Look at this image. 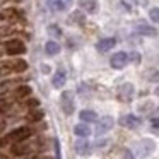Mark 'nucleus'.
Wrapping results in <instances>:
<instances>
[{
    "label": "nucleus",
    "instance_id": "nucleus-2",
    "mask_svg": "<svg viewBox=\"0 0 159 159\" xmlns=\"http://www.w3.org/2000/svg\"><path fill=\"white\" fill-rule=\"evenodd\" d=\"M60 103H62V110L65 115H72L74 113V108H75V104H74V94L72 93H63L62 94V99H60Z\"/></svg>",
    "mask_w": 159,
    "mask_h": 159
},
{
    "label": "nucleus",
    "instance_id": "nucleus-29",
    "mask_svg": "<svg viewBox=\"0 0 159 159\" xmlns=\"http://www.w3.org/2000/svg\"><path fill=\"white\" fill-rule=\"evenodd\" d=\"M26 104L31 106V108H34V106H39V101L38 99H28V101H26Z\"/></svg>",
    "mask_w": 159,
    "mask_h": 159
},
{
    "label": "nucleus",
    "instance_id": "nucleus-32",
    "mask_svg": "<svg viewBox=\"0 0 159 159\" xmlns=\"http://www.w3.org/2000/svg\"><path fill=\"white\" fill-rule=\"evenodd\" d=\"M26 159H39L38 156H31V157H26Z\"/></svg>",
    "mask_w": 159,
    "mask_h": 159
},
{
    "label": "nucleus",
    "instance_id": "nucleus-15",
    "mask_svg": "<svg viewBox=\"0 0 159 159\" xmlns=\"http://www.w3.org/2000/svg\"><path fill=\"white\" fill-rule=\"evenodd\" d=\"M79 7L86 12H96L98 2L96 0H79Z\"/></svg>",
    "mask_w": 159,
    "mask_h": 159
},
{
    "label": "nucleus",
    "instance_id": "nucleus-9",
    "mask_svg": "<svg viewBox=\"0 0 159 159\" xmlns=\"http://www.w3.org/2000/svg\"><path fill=\"white\" fill-rule=\"evenodd\" d=\"M115 45H116V39H115V38H103V39H99V41H98L96 48H98V52L106 53L108 50H111Z\"/></svg>",
    "mask_w": 159,
    "mask_h": 159
},
{
    "label": "nucleus",
    "instance_id": "nucleus-35",
    "mask_svg": "<svg viewBox=\"0 0 159 159\" xmlns=\"http://www.w3.org/2000/svg\"><path fill=\"white\" fill-rule=\"evenodd\" d=\"M157 110H159V108H157Z\"/></svg>",
    "mask_w": 159,
    "mask_h": 159
},
{
    "label": "nucleus",
    "instance_id": "nucleus-1",
    "mask_svg": "<svg viewBox=\"0 0 159 159\" xmlns=\"http://www.w3.org/2000/svg\"><path fill=\"white\" fill-rule=\"evenodd\" d=\"M29 137H31V128H28V127H19V128L12 130L11 134L7 135V140L17 144V142H26V139H29Z\"/></svg>",
    "mask_w": 159,
    "mask_h": 159
},
{
    "label": "nucleus",
    "instance_id": "nucleus-34",
    "mask_svg": "<svg viewBox=\"0 0 159 159\" xmlns=\"http://www.w3.org/2000/svg\"><path fill=\"white\" fill-rule=\"evenodd\" d=\"M156 94H157V96H159V87H157V89H156Z\"/></svg>",
    "mask_w": 159,
    "mask_h": 159
},
{
    "label": "nucleus",
    "instance_id": "nucleus-18",
    "mask_svg": "<svg viewBox=\"0 0 159 159\" xmlns=\"http://www.w3.org/2000/svg\"><path fill=\"white\" fill-rule=\"evenodd\" d=\"M45 52L48 53V55H52V57H53V55H58V53H60V45L52 39V41H48V43L45 45Z\"/></svg>",
    "mask_w": 159,
    "mask_h": 159
},
{
    "label": "nucleus",
    "instance_id": "nucleus-22",
    "mask_svg": "<svg viewBox=\"0 0 159 159\" xmlns=\"http://www.w3.org/2000/svg\"><path fill=\"white\" fill-rule=\"evenodd\" d=\"M14 70V65L11 62H2L0 63V75H4V74H9Z\"/></svg>",
    "mask_w": 159,
    "mask_h": 159
},
{
    "label": "nucleus",
    "instance_id": "nucleus-24",
    "mask_svg": "<svg viewBox=\"0 0 159 159\" xmlns=\"http://www.w3.org/2000/svg\"><path fill=\"white\" fill-rule=\"evenodd\" d=\"M48 33H50L52 36H55V38H60V36H62V31H60V28H58L57 24H52V26H50V28H48Z\"/></svg>",
    "mask_w": 159,
    "mask_h": 159
},
{
    "label": "nucleus",
    "instance_id": "nucleus-11",
    "mask_svg": "<svg viewBox=\"0 0 159 159\" xmlns=\"http://www.w3.org/2000/svg\"><path fill=\"white\" fill-rule=\"evenodd\" d=\"M74 147H75V152L77 154H80V156H86V154H89V142L86 140V137H80L79 140L75 142V145H74Z\"/></svg>",
    "mask_w": 159,
    "mask_h": 159
},
{
    "label": "nucleus",
    "instance_id": "nucleus-3",
    "mask_svg": "<svg viewBox=\"0 0 159 159\" xmlns=\"http://www.w3.org/2000/svg\"><path fill=\"white\" fill-rule=\"evenodd\" d=\"M132 98H134V86L130 82L121 84L120 89H118V99L123 101V103H128V101H132Z\"/></svg>",
    "mask_w": 159,
    "mask_h": 159
},
{
    "label": "nucleus",
    "instance_id": "nucleus-17",
    "mask_svg": "<svg viewBox=\"0 0 159 159\" xmlns=\"http://www.w3.org/2000/svg\"><path fill=\"white\" fill-rule=\"evenodd\" d=\"M74 134L77 135V137H89L91 135V128L87 127L86 123H79L74 127Z\"/></svg>",
    "mask_w": 159,
    "mask_h": 159
},
{
    "label": "nucleus",
    "instance_id": "nucleus-12",
    "mask_svg": "<svg viewBox=\"0 0 159 159\" xmlns=\"http://www.w3.org/2000/svg\"><path fill=\"white\" fill-rule=\"evenodd\" d=\"M31 145L29 144H22V142H17V144L12 147V154H16V156H26V154H29L31 152Z\"/></svg>",
    "mask_w": 159,
    "mask_h": 159
},
{
    "label": "nucleus",
    "instance_id": "nucleus-20",
    "mask_svg": "<svg viewBox=\"0 0 159 159\" xmlns=\"http://www.w3.org/2000/svg\"><path fill=\"white\" fill-rule=\"evenodd\" d=\"M14 94L17 98H28L29 94H31V87H29V86H19L17 89H16Z\"/></svg>",
    "mask_w": 159,
    "mask_h": 159
},
{
    "label": "nucleus",
    "instance_id": "nucleus-30",
    "mask_svg": "<svg viewBox=\"0 0 159 159\" xmlns=\"http://www.w3.org/2000/svg\"><path fill=\"white\" fill-rule=\"evenodd\" d=\"M55 156H57V159H62L60 157V142L58 140H55Z\"/></svg>",
    "mask_w": 159,
    "mask_h": 159
},
{
    "label": "nucleus",
    "instance_id": "nucleus-28",
    "mask_svg": "<svg viewBox=\"0 0 159 159\" xmlns=\"http://www.w3.org/2000/svg\"><path fill=\"white\" fill-rule=\"evenodd\" d=\"M11 31H12V28H9V26H0V36L9 34Z\"/></svg>",
    "mask_w": 159,
    "mask_h": 159
},
{
    "label": "nucleus",
    "instance_id": "nucleus-19",
    "mask_svg": "<svg viewBox=\"0 0 159 159\" xmlns=\"http://www.w3.org/2000/svg\"><path fill=\"white\" fill-rule=\"evenodd\" d=\"M26 118H28L29 121H39L43 118V111L39 110V108H34V110L28 111V115H26Z\"/></svg>",
    "mask_w": 159,
    "mask_h": 159
},
{
    "label": "nucleus",
    "instance_id": "nucleus-31",
    "mask_svg": "<svg viewBox=\"0 0 159 159\" xmlns=\"http://www.w3.org/2000/svg\"><path fill=\"white\" fill-rule=\"evenodd\" d=\"M151 125H152V128L159 130V118H152V120H151Z\"/></svg>",
    "mask_w": 159,
    "mask_h": 159
},
{
    "label": "nucleus",
    "instance_id": "nucleus-10",
    "mask_svg": "<svg viewBox=\"0 0 159 159\" xmlns=\"http://www.w3.org/2000/svg\"><path fill=\"white\" fill-rule=\"evenodd\" d=\"M67 80V72L65 69H58L55 74H53V87H57V89H60V87H63V84H65Z\"/></svg>",
    "mask_w": 159,
    "mask_h": 159
},
{
    "label": "nucleus",
    "instance_id": "nucleus-25",
    "mask_svg": "<svg viewBox=\"0 0 159 159\" xmlns=\"http://www.w3.org/2000/svg\"><path fill=\"white\" fill-rule=\"evenodd\" d=\"M9 108H11V101L2 98V99H0V113H5Z\"/></svg>",
    "mask_w": 159,
    "mask_h": 159
},
{
    "label": "nucleus",
    "instance_id": "nucleus-23",
    "mask_svg": "<svg viewBox=\"0 0 159 159\" xmlns=\"http://www.w3.org/2000/svg\"><path fill=\"white\" fill-rule=\"evenodd\" d=\"M149 17H151L152 22H157L159 24V7H154L149 11Z\"/></svg>",
    "mask_w": 159,
    "mask_h": 159
},
{
    "label": "nucleus",
    "instance_id": "nucleus-16",
    "mask_svg": "<svg viewBox=\"0 0 159 159\" xmlns=\"http://www.w3.org/2000/svg\"><path fill=\"white\" fill-rule=\"evenodd\" d=\"M79 118L84 121V123H91V121H96L98 120V115L91 110H82L79 113Z\"/></svg>",
    "mask_w": 159,
    "mask_h": 159
},
{
    "label": "nucleus",
    "instance_id": "nucleus-6",
    "mask_svg": "<svg viewBox=\"0 0 159 159\" xmlns=\"http://www.w3.org/2000/svg\"><path fill=\"white\" fill-rule=\"evenodd\" d=\"M113 123H115V120H113L111 116H103L99 121H98L96 134H98V135H103V134H106L108 130H111V128H113Z\"/></svg>",
    "mask_w": 159,
    "mask_h": 159
},
{
    "label": "nucleus",
    "instance_id": "nucleus-5",
    "mask_svg": "<svg viewBox=\"0 0 159 159\" xmlns=\"http://www.w3.org/2000/svg\"><path fill=\"white\" fill-rule=\"evenodd\" d=\"M5 50H7L9 55H19V53H24V43L21 39H12L5 45Z\"/></svg>",
    "mask_w": 159,
    "mask_h": 159
},
{
    "label": "nucleus",
    "instance_id": "nucleus-7",
    "mask_svg": "<svg viewBox=\"0 0 159 159\" xmlns=\"http://www.w3.org/2000/svg\"><path fill=\"white\" fill-rule=\"evenodd\" d=\"M120 123L127 128H137L140 127V118L135 116V115H125V116L120 118Z\"/></svg>",
    "mask_w": 159,
    "mask_h": 159
},
{
    "label": "nucleus",
    "instance_id": "nucleus-4",
    "mask_svg": "<svg viewBox=\"0 0 159 159\" xmlns=\"http://www.w3.org/2000/svg\"><path fill=\"white\" fill-rule=\"evenodd\" d=\"M128 60H130L128 53L118 52V53H115V55L111 57V67H113V69H123V67L128 63Z\"/></svg>",
    "mask_w": 159,
    "mask_h": 159
},
{
    "label": "nucleus",
    "instance_id": "nucleus-21",
    "mask_svg": "<svg viewBox=\"0 0 159 159\" xmlns=\"http://www.w3.org/2000/svg\"><path fill=\"white\" fill-rule=\"evenodd\" d=\"M12 65H14L16 72H24V70L28 69V62H26V60H16Z\"/></svg>",
    "mask_w": 159,
    "mask_h": 159
},
{
    "label": "nucleus",
    "instance_id": "nucleus-8",
    "mask_svg": "<svg viewBox=\"0 0 159 159\" xmlns=\"http://www.w3.org/2000/svg\"><path fill=\"white\" fill-rule=\"evenodd\" d=\"M46 4L52 11H65L72 5V0H48Z\"/></svg>",
    "mask_w": 159,
    "mask_h": 159
},
{
    "label": "nucleus",
    "instance_id": "nucleus-13",
    "mask_svg": "<svg viewBox=\"0 0 159 159\" xmlns=\"http://www.w3.org/2000/svg\"><path fill=\"white\" fill-rule=\"evenodd\" d=\"M135 33L144 34V36H156L157 34V29L152 28V26H147V24H139L137 28H135Z\"/></svg>",
    "mask_w": 159,
    "mask_h": 159
},
{
    "label": "nucleus",
    "instance_id": "nucleus-27",
    "mask_svg": "<svg viewBox=\"0 0 159 159\" xmlns=\"http://www.w3.org/2000/svg\"><path fill=\"white\" fill-rule=\"evenodd\" d=\"M121 159H135V157H134V154H132V151H128V149H123Z\"/></svg>",
    "mask_w": 159,
    "mask_h": 159
},
{
    "label": "nucleus",
    "instance_id": "nucleus-26",
    "mask_svg": "<svg viewBox=\"0 0 159 159\" xmlns=\"http://www.w3.org/2000/svg\"><path fill=\"white\" fill-rule=\"evenodd\" d=\"M70 21H77V22H84V16L80 14V12H74L72 16H70Z\"/></svg>",
    "mask_w": 159,
    "mask_h": 159
},
{
    "label": "nucleus",
    "instance_id": "nucleus-14",
    "mask_svg": "<svg viewBox=\"0 0 159 159\" xmlns=\"http://www.w3.org/2000/svg\"><path fill=\"white\" fill-rule=\"evenodd\" d=\"M139 147H142V151H140V156L144 157V156H147V154H151L152 151H154V147H156V144L152 140H149V139H144V140L139 144Z\"/></svg>",
    "mask_w": 159,
    "mask_h": 159
},
{
    "label": "nucleus",
    "instance_id": "nucleus-33",
    "mask_svg": "<svg viewBox=\"0 0 159 159\" xmlns=\"http://www.w3.org/2000/svg\"><path fill=\"white\" fill-rule=\"evenodd\" d=\"M0 21H4V14H0Z\"/></svg>",
    "mask_w": 159,
    "mask_h": 159
}]
</instances>
